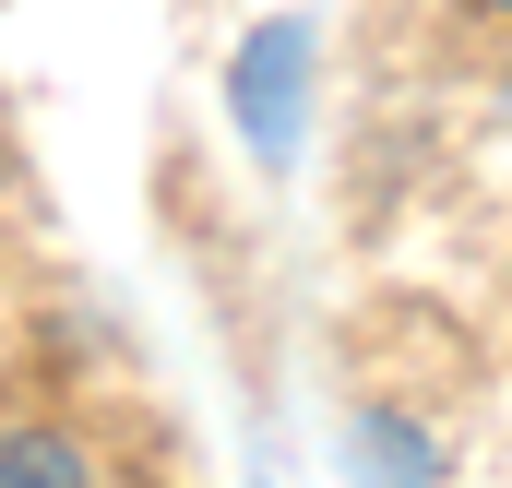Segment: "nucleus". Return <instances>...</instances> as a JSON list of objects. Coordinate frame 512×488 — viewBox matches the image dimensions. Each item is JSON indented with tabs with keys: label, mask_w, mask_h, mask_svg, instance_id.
Listing matches in <instances>:
<instances>
[{
	"label": "nucleus",
	"mask_w": 512,
	"mask_h": 488,
	"mask_svg": "<svg viewBox=\"0 0 512 488\" xmlns=\"http://www.w3.org/2000/svg\"><path fill=\"white\" fill-rule=\"evenodd\" d=\"M227 96H239V131H251V155H298V96H310V24H262L251 48H239V72H227Z\"/></svg>",
	"instance_id": "nucleus-1"
},
{
	"label": "nucleus",
	"mask_w": 512,
	"mask_h": 488,
	"mask_svg": "<svg viewBox=\"0 0 512 488\" xmlns=\"http://www.w3.org/2000/svg\"><path fill=\"white\" fill-rule=\"evenodd\" d=\"M0 488H96V465L60 429H0Z\"/></svg>",
	"instance_id": "nucleus-2"
},
{
	"label": "nucleus",
	"mask_w": 512,
	"mask_h": 488,
	"mask_svg": "<svg viewBox=\"0 0 512 488\" xmlns=\"http://www.w3.org/2000/svg\"><path fill=\"white\" fill-rule=\"evenodd\" d=\"M501 12H512V0H501Z\"/></svg>",
	"instance_id": "nucleus-3"
}]
</instances>
